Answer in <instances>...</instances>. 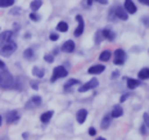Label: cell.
Segmentation results:
<instances>
[{"label":"cell","mask_w":149,"mask_h":140,"mask_svg":"<svg viewBox=\"0 0 149 140\" xmlns=\"http://www.w3.org/2000/svg\"><path fill=\"white\" fill-rule=\"evenodd\" d=\"M12 31H4L0 33V54L9 57L17 50V44L13 41Z\"/></svg>","instance_id":"6da1fadb"},{"label":"cell","mask_w":149,"mask_h":140,"mask_svg":"<svg viewBox=\"0 0 149 140\" xmlns=\"http://www.w3.org/2000/svg\"><path fill=\"white\" fill-rule=\"evenodd\" d=\"M14 86V79L8 71L1 70L0 71V88L9 89Z\"/></svg>","instance_id":"7a4b0ae2"},{"label":"cell","mask_w":149,"mask_h":140,"mask_svg":"<svg viewBox=\"0 0 149 140\" xmlns=\"http://www.w3.org/2000/svg\"><path fill=\"white\" fill-rule=\"evenodd\" d=\"M67 75H68V72H67L66 68L62 67V66H58V67H55V68H54V71H53V76H52L50 81H52V82H55L58 79L66 77Z\"/></svg>","instance_id":"3957f363"},{"label":"cell","mask_w":149,"mask_h":140,"mask_svg":"<svg viewBox=\"0 0 149 140\" xmlns=\"http://www.w3.org/2000/svg\"><path fill=\"white\" fill-rule=\"evenodd\" d=\"M126 53L122 50V49H117L116 52H114V64H123L126 61Z\"/></svg>","instance_id":"277c9868"},{"label":"cell","mask_w":149,"mask_h":140,"mask_svg":"<svg viewBox=\"0 0 149 140\" xmlns=\"http://www.w3.org/2000/svg\"><path fill=\"white\" fill-rule=\"evenodd\" d=\"M98 80L97 79H93V80H90L89 82H86L85 85H82L81 88L79 89V91L80 93H85V91H88V90H90V89H94V88H97L98 86Z\"/></svg>","instance_id":"5b68a950"},{"label":"cell","mask_w":149,"mask_h":140,"mask_svg":"<svg viewBox=\"0 0 149 140\" xmlns=\"http://www.w3.org/2000/svg\"><path fill=\"white\" fill-rule=\"evenodd\" d=\"M76 21L79 22V26H77L76 31H74V36H80L84 32V27H85V23H84V20L81 15H76Z\"/></svg>","instance_id":"8992f818"},{"label":"cell","mask_w":149,"mask_h":140,"mask_svg":"<svg viewBox=\"0 0 149 140\" xmlns=\"http://www.w3.org/2000/svg\"><path fill=\"white\" fill-rule=\"evenodd\" d=\"M123 7H125L123 9L126 10V13H130V14L136 13V7L134 3H132V0H125V5Z\"/></svg>","instance_id":"52a82bcc"},{"label":"cell","mask_w":149,"mask_h":140,"mask_svg":"<svg viewBox=\"0 0 149 140\" xmlns=\"http://www.w3.org/2000/svg\"><path fill=\"white\" fill-rule=\"evenodd\" d=\"M114 14H116V17H118L120 20H122V21H126L127 18H129V15H127L126 10L122 7H120V5L116 9H114Z\"/></svg>","instance_id":"ba28073f"},{"label":"cell","mask_w":149,"mask_h":140,"mask_svg":"<svg viewBox=\"0 0 149 140\" xmlns=\"http://www.w3.org/2000/svg\"><path fill=\"white\" fill-rule=\"evenodd\" d=\"M40 104H41V98L40 96H32L29 100V103L26 104V108H35Z\"/></svg>","instance_id":"9c48e42d"},{"label":"cell","mask_w":149,"mask_h":140,"mask_svg":"<svg viewBox=\"0 0 149 140\" xmlns=\"http://www.w3.org/2000/svg\"><path fill=\"white\" fill-rule=\"evenodd\" d=\"M19 120V114L17 113V111H10L7 113V121L8 123H13V122H17Z\"/></svg>","instance_id":"30bf717a"},{"label":"cell","mask_w":149,"mask_h":140,"mask_svg":"<svg viewBox=\"0 0 149 140\" xmlns=\"http://www.w3.org/2000/svg\"><path fill=\"white\" fill-rule=\"evenodd\" d=\"M62 50L66 52V53H72L74 50V42L72 40H68V41H66L63 45H62Z\"/></svg>","instance_id":"8fae6325"},{"label":"cell","mask_w":149,"mask_h":140,"mask_svg":"<svg viewBox=\"0 0 149 140\" xmlns=\"http://www.w3.org/2000/svg\"><path fill=\"white\" fill-rule=\"evenodd\" d=\"M86 117H88V111H86V109H80L79 112H77V114H76L77 122H79V123H84V122H85Z\"/></svg>","instance_id":"7c38bea8"},{"label":"cell","mask_w":149,"mask_h":140,"mask_svg":"<svg viewBox=\"0 0 149 140\" xmlns=\"http://www.w3.org/2000/svg\"><path fill=\"white\" fill-rule=\"evenodd\" d=\"M104 70H105L104 66H102V64H97V66H93V67L89 68V73L90 75H98V73H102Z\"/></svg>","instance_id":"4fadbf2b"},{"label":"cell","mask_w":149,"mask_h":140,"mask_svg":"<svg viewBox=\"0 0 149 140\" xmlns=\"http://www.w3.org/2000/svg\"><path fill=\"white\" fill-rule=\"evenodd\" d=\"M102 35H103V37H105V39L109 40V41H113L114 37H116V33H114L113 31L108 30V29H105V30L102 31Z\"/></svg>","instance_id":"5bb4252c"},{"label":"cell","mask_w":149,"mask_h":140,"mask_svg":"<svg viewBox=\"0 0 149 140\" xmlns=\"http://www.w3.org/2000/svg\"><path fill=\"white\" fill-rule=\"evenodd\" d=\"M53 117V111H48L45 112V113L41 114V117H40V120H41L42 123H48L49 121H50V118Z\"/></svg>","instance_id":"9a60e30c"},{"label":"cell","mask_w":149,"mask_h":140,"mask_svg":"<svg viewBox=\"0 0 149 140\" xmlns=\"http://www.w3.org/2000/svg\"><path fill=\"white\" fill-rule=\"evenodd\" d=\"M122 113H123L122 108H121L120 105H116V107H114L113 109H112L111 117H114V118H117V117H121V116H122Z\"/></svg>","instance_id":"2e32d148"},{"label":"cell","mask_w":149,"mask_h":140,"mask_svg":"<svg viewBox=\"0 0 149 140\" xmlns=\"http://www.w3.org/2000/svg\"><path fill=\"white\" fill-rule=\"evenodd\" d=\"M41 5H42V1H41V0H33V1L31 3L30 7H31V9H32L33 12H36V10H39Z\"/></svg>","instance_id":"e0dca14e"},{"label":"cell","mask_w":149,"mask_h":140,"mask_svg":"<svg viewBox=\"0 0 149 140\" xmlns=\"http://www.w3.org/2000/svg\"><path fill=\"white\" fill-rule=\"evenodd\" d=\"M136 86H139V81H138V80H135V79H129V80H127V88H129L130 90L135 89Z\"/></svg>","instance_id":"ac0fdd59"},{"label":"cell","mask_w":149,"mask_h":140,"mask_svg":"<svg viewBox=\"0 0 149 140\" xmlns=\"http://www.w3.org/2000/svg\"><path fill=\"white\" fill-rule=\"evenodd\" d=\"M139 79H141V80L149 79V68H143L140 72H139Z\"/></svg>","instance_id":"d6986e66"},{"label":"cell","mask_w":149,"mask_h":140,"mask_svg":"<svg viewBox=\"0 0 149 140\" xmlns=\"http://www.w3.org/2000/svg\"><path fill=\"white\" fill-rule=\"evenodd\" d=\"M44 70L42 68H40V67H33V70H32V75L33 76H36V77H42L44 76Z\"/></svg>","instance_id":"ffe728a7"},{"label":"cell","mask_w":149,"mask_h":140,"mask_svg":"<svg viewBox=\"0 0 149 140\" xmlns=\"http://www.w3.org/2000/svg\"><path fill=\"white\" fill-rule=\"evenodd\" d=\"M109 58H111V52H109V50H104V52H102L100 57H99V59H100L102 62H107V61H109Z\"/></svg>","instance_id":"44dd1931"},{"label":"cell","mask_w":149,"mask_h":140,"mask_svg":"<svg viewBox=\"0 0 149 140\" xmlns=\"http://www.w3.org/2000/svg\"><path fill=\"white\" fill-rule=\"evenodd\" d=\"M109 125H111V116L107 114V116H104L103 121H102V129H108Z\"/></svg>","instance_id":"7402d4cb"},{"label":"cell","mask_w":149,"mask_h":140,"mask_svg":"<svg viewBox=\"0 0 149 140\" xmlns=\"http://www.w3.org/2000/svg\"><path fill=\"white\" fill-rule=\"evenodd\" d=\"M57 30L61 31V32H67L68 31V24L66 22H59L57 26Z\"/></svg>","instance_id":"603a6c76"},{"label":"cell","mask_w":149,"mask_h":140,"mask_svg":"<svg viewBox=\"0 0 149 140\" xmlns=\"http://www.w3.org/2000/svg\"><path fill=\"white\" fill-rule=\"evenodd\" d=\"M14 4V0H0V8H7Z\"/></svg>","instance_id":"cb8c5ba5"},{"label":"cell","mask_w":149,"mask_h":140,"mask_svg":"<svg viewBox=\"0 0 149 140\" xmlns=\"http://www.w3.org/2000/svg\"><path fill=\"white\" fill-rule=\"evenodd\" d=\"M23 55H24V58H27V59H33V50H32V48L24 50Z\"/></svg>","instance_id":"d4e9b609"},{"label":"cell","mask_w":149,"mask_h":140,"mask_svg":"<svg viewBox=\"0 0 149 140\" xmlns=\"http://www.w3.org/2000/svg\"><path fill=\"white\" fill-rule=\"evenodd\" d=\"M77 84H79V80H70V81H68L66 85H64V88H66V89H70L72 85H77Z\"/></svg>","instance_id":"484cf974"},{"label":"cell","mask_w":149,"mask_h":140,"mask_svg":"<svg viewBox=\"0 0 149 140\" xmlns=\"http://www.w3.org/2000/svg\"><path fill=\"white\" fill-rule=\"evenodd\" d=\"M143 118H144V126L149 130V114H148V113H144Z\"/></svg>","instance_id":"4316f807"},{"label":"cell","mask_w":149,"mask_h":140,"mask_svg":"<svg viewBox=\"0 0 149 140\" xmlns=\"http://www.w3.org/2000/svg\"><path fill=\"white\" fill-rule=\"evenodd\" d=\"M102 31H99V32H97V35H95V42H97V44H99V42L102 41Z\"/></svg>","instance_id":"83f0119b"},{"label":"cell","mask_w":149,"mask_h":140,"mask_svg":"<svg viewBox=\"0 0 149 140\" xmlns=\"http://www.w3.org/2000/svg\"><path fill=\"white\" fill-rule=\"evenodd\" d=\"M30 18H31V21H35V22H37V21L40 20V15H37L36 13H31Z\"/></svg>","instance_id":"f1b7e54d"},{"label":"cell","mask_w":149,"mask_h":140,"mask_svg":"<svg viewBox=\"0 0 149 140\" xmlns=\"http://www.w3.org/2000/svg\"><path fill=\"white\" fill-rule=\"evenodd\" d=\"M45 61L48 62V63H53V61H54V58H53V55H45Z\"/></svg>","instance_id":"f546056e"},{"label":"cell","mask_w":149,"mask_h":140,"mask_svg":"<svg viewBox=\"0 0 149 140\" xmlns=\"http://www.w3.org/2000/svg\"><path fill=\"white\" fill-rule=\"evenodd\" d=\"M58 39H59V36H58L57 33H50V40L52 41H57Z\"/></svg>","instance_id":"4dcf8cb0"},{"label":"cell","mask_w":149,"mask_h":140,"mask_svg":"<svg viewBox=\"0 0 149 140\" xmlns=\"http://www.w3.org/2000/svg\"><path fill=\"white\" fill-rule=\"evenodd\" d=\"M140 131H141V134H143V135H145V134H147L148 131H149V130L147 129V127H145L144 125H143L141 127H140Z\"/></svg>","instance_id":"1f68e13d"},{"label":"cell","mask_w":149,"mask_h":140,"mask_svg":"<svg viewBox=\"0 0 149 140\" xmlns=\"http://www.w3.org/2000/svg\"><path fill=\"white\" fill-rule=\"evenodd\" d=\"M89 134H90L91 136H94L95 134H97V130H95L94 127H90V129H89Z\"/></svg>","instance_id":"d6a6232c"},{"label":"cell","mask_w":149,"mask_h":140,"mask_svg":"<svg viewBox=\"0 0 149 140\" xmlns=\"http://www.w3.org/2000/svg\"><path fill=\"white\" fill-rule=\"evenodd\" d=\"M31 86H32V88L33 89H37V88H39V85H37V82H35V81H31Z\"/></svg>","instance_id":"836d02e7"},{"label":"cell","mask_w":149,"mask_h":140,"mask_svg":"<svg viewBox=\"0 0 149 140\" xmlns=\"http://www.w3.org/2000/svg\"><path fill=\"white\" fill-rule=\"evenodd\" d=\"M139 1H140L141 4H145V5H148L149 7V0H139Z\"/></svg>","instance_id":"e575fe53"},{"label":"cell","mask_w":149,"mask_h":140,"mask_svg":"<svg viewBox=\"0 0 149 140\" xmlns=\"http://www.w3.org/2000/svg\"><path fill=\"white\" fill-rule=\"evenodd\" d=\"M95 1L100 3V4H107V3H108V0H95Z\"/></svg>","instance_id":"d590c367"},{"label":"cell","mask_w":149,"mask_h":140,"mask_svg":"<svg viewBox=\"0 0 149 140\" xmlns=\"http://www.w3.org/2000/svg\"><path fill=\"white\" fill-rule=\"evenodd\" d=\"M0 68H1V70H3V68H5V63L3 61H0Z\"/></svg>","instance_id":"8d00e7d4"},{"label":"cell","mask_w":149,"mask_h":140,"mask_svg":"<svg viewBox=\"0 0 149 140\" xmlns=\"http://www.w3.org/2000/svg\"><path fill=\"white\" fill-rule=\"evenodd\" d=\"M127 96H129V95H127V94H125V95H122V98H121V102H125V100H126V98H127Z\"/></svg>","instance_id":"74e56055"},{"label":"cell","mask_w":149,"mask_h":140,"mask_svg":"<svg viewBox=\"0 0 149 140\" xmlns=\"http://www.w3.org/2000/svg\"><path fill=\"white\" fill-rule=\"evenodd\" d=\"M98 140H105L104 138H98Z\"/></svg>","instance_id":"f35d334b"},{"label":"cell","mask_w":149,"mask_h":140,"mask_svg":"<svg viewBox=\"0 0 149 140\" xmlns=\"http://www.w3.org/2000/svg\"><path fill=\"white\" fill-rule=\"evenodd\" d=\"M0 126H1V116H0Z\"/></svg>","instance_id":"ab89813d"}]
</instances>
